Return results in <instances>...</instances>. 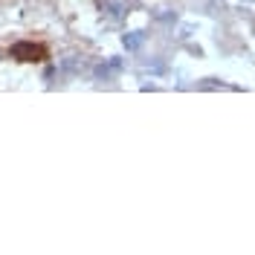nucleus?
I'll list each match as a JSON object with an SVG mask.
<instances>
[{"label": "nucleus", "mask_w": 255, "mask_h": 255, "mask_svg": "<svg viewBox=\"0 0 255 255\" xmlns=\"http://www.w3.org/2000/svg\"><path fill=\"white\" fill-rule=\"evenodd\" d=\"M49 55V49L44 44H32V41H20L12 47V58L17 61H44Z\"/></svg>", "instance_id": "1"}]
</instances>
